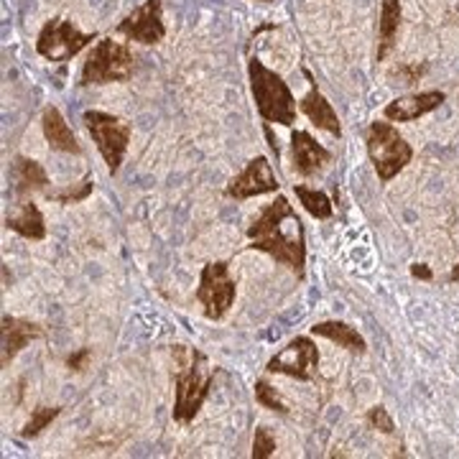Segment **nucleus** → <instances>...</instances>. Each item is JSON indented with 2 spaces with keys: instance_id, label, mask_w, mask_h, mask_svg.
Here are the masks:
<instances>
[{
  "instance_id": "1",
  "label": "nucleus",
  "mask_w": 459,
  "mask_h": 459,
  "mask_svg": "<svg viewBox=\"0 0 459 459\" xmlns=\"http://www.w3.org/2000/svg\"><path fill=\"white\" fill-rule=\"evenodd\" d=\"M250 247L268 253L283 265H289L296 279H304V263H307V235L304 222L294 212L286 197H276L268 204L261 217L247 228Z\"/></svg>"
},
{
  "instance_id": "2",
  "label": "nucleus",
  "mask_w": 459,
  "mask_h": 459,
  "mask_svg": "<svg viewBox=\"0 0 459 459\" xmlns=\"http://www.w3.org/2000/svg\"><path fill=\"white\" fill-rule=\"evenodd\" d=\"M177 365L179 368L174 373V388H177L174 421L189 424V421H195V416L210 395L214 370L202 352L186 350V347H177Z\"/></svg>"
},
{
  "instance_id": "3",
  "label": "nucleus",
  "mask_w": 459,
  "mask_h": 459,
  "mask_svg": "<svg viewBox=\"0 0 459 459\" xmlns=\"http://www.w3.org/2000/svg\"><path fill=\"white\" fill-rule=\"evenodd\" d=\"M247 74H250L253 100H255V108H258L263 120L265 123H279V126H286V128L294 126L296 105L289 84L258 59H250Z\"/></svg>"
},
{
  "instance_id": "4",
  "label": "nucleus",
  "mask_w": 459,
  "mask_h": 459,
  "mask_svg": "<svg viewBox=\"0 0 459 459\" xmlns=\"http://www.w3.org/2000/svg\"><path fill=\"white\" fill-rule=\"evenodd\" d=\"M368 153L380 181L394 179L413 159V151L406 143V138L395 131L391 123H383V120H376L368 131Z\"/></svg>"
},
{
  "instance_id": "5",
  "label": "nucleus",
  "mask_w": 459,
  "mask_h": 459,
  "mask_svg": "<svg viewBox=\"0 0 459 459\" xmlns=\"http://www.w3.org/2000/svg\"><path fill=\"white\" fill-rule=\"evenodd\" d=\"M135 72V56L126 44H117L113 39L100 41L90 51L82 66V84H108L126 82Z\"/></svg>"
},
{
  "instance_id": "6",
  "label": "nucleus",
  "mask_w": 459,
  "mask_h": 459,
  "mask_svg": "<svg viewBox=\"0 0 459 459\" xmlns=\"http://www.w3.org/2000/svg\"><path fill=\"white\" fill-rule=\"evenodd\" d=\"M84 126H87V131L92 135L98 151L102 153L110 174H117V169H120L123 159H126L128 143H131V126L123 123L115 115L100 113V110H87L84 113Z\"/></svg>"
},
{
  "instance_id": "7",
  "label": "nucleus",
  "mask_w": 459,
  "mask_h": 459,
  "mask_svg": "<svg viewBox=\"0 0 459 459\" xmlns=\"http://www.w3.org/2000/svg\"><path fill=\"white\" fill-rule=\"evenodd\" d=\"M235 294H238V289H235V281L230 279L228 263L214 261L202 268L197 299L204 307L207 319H214V322L222 319L230 307L235 304Z\"/></svg>"
},
{
  "instance_id": "8",
  "label": "nucleus",
  "mask_w": 459,
  "mask_h": 459,
  "mask_svg": "<svg viewBox=\"0 0 459 459\" xmlns=\"http://www.w3.org/2000/svg\"><path fill=\"white\" fill-rule=\"evenodd\" d=\"M92 39H95V33H82L65 18H54L39 33L36 51L49 62H66L74 54H80Z\"/></svg>"
},
{
  "instance_id": "9",
  "label": "nucleus",
  "mask_w": 459,
  "mask_h": 459,
  "mask_svg": "<svg viewBox=\"0 0 459 459\" xmlns=\"http://www.w3.org/2000/svg\"><path fill=\"white\" fill-rule=\"evenodd\" d=\"M268 373L296 377V380H314L319 373V350L309 337H296L281 350L276 358L268 360Z\"/></svg>"
},
{
  "instance_id": "10",
  "label": "nucleus",
  "mask_w": 459,
  "mask_h": 459,
  "mask_svg": "<svg viewBox=\"0 0 459 459\" xmlns=\"http://www.w3.org/2000/svg\"><path fill=\"white\" fill-rule=\"evenodd\" d=\"M117 33L128 36L131 41H141V44H159L166 36L161 0H146L141 8H135L126 21H120Z\"/></svg>"
},
{
  "instance_id": "11",
  "label": "nucleus",
  "mask_w": 459,
  "mask_h": 459,
  "mask_svg": "<svg viewBox=\"0 0 459 459\" xmlns=\"http://www.w3.org/2000/svg\"><path fill=\"white\" fill-rule=\"evenodd\" d=\"M279 189V181H276V174L268 164L265 156H255L250 164L246 166L243 174H238L235 179L228 184V197L232 199H250V197H261V195H268V192H276Z\"/></svg>"
},
{
  "instance_id": "12",
  "label": "nucleus",
  "mask_w": 459,
  "mask_h": 459,
  "mask_svg": "<svg viewBox=\"0 0 459 459\" xmlns=\"http://www.w3.org/2000/svg\"><path fill=\"white\" fill-rule=\"evenodd\" d=\"M291 161L301 177H314L332 161V153L319 146L307 131H296L291 135Z\"/></svg>"
},
{
  "instance_id": "13",
  "label": "nucleus",
  "mask_w": 459,
  "mask_h": 459,
  "mask_svg": "<svg viewBox=\"0 0 459 459\" xmlns=\"http://www.w3.org/2000/svg\"><path fill=\"white\" fill-rule=\"evenodd\" d=\"M444 92L439 90H429V92H416V95H406V98H395L394 102L385 105V117L394 123H411L421 115L437 110L444 102Z\"/></svg>"
},
{
  "instance_id": "14",
  "label": "nucleus",
  "mask_w": 459,
  "mask_h": 459,
  "mask_svg": "<svg viewBox=\"0 0 459 459\" xmlns=\"http://www.w3.org/2000/svg\"><path fill=\"white\" fill-rule=\"evenodd\" d=\"M39 337H44V329L39 325L26 322V319H16V316H3V358H0V365L8 368L18 352Z\"/></svg>"
},
{
  "instance_id": "15",
  "label": "nucleus",
  "mask_w": 459,
  "mask_h": 459,
  "mask_svg": "<svg viewBox=\"0 0 459 459\" xmlns=\"http://www.w3.org/2000/svg\"><path fill=\"white\" fill-rule=\"evenodd\" d=\"M41 126H44V135H47V143L54 151H62V153H82V148L77 143L72 128L66 126V120L56 108H47L44 117H41Z\"/></svg>"
},
{
  "instance_id": "16",
  "label": "nucleus",
  "mask_w": 459,
  "mask_h": 459,
  "mask_svg": "<svg viewBox=\"0 0 459 459\" xmlns=\"http://www.w3.org/2000/svg\"><path fill=\"white\" fill-rule=\"evenodd\" d=\"M301 113L307 115L309 120H312L316 128H322V131L332 133V135H342V128H340V117L334 113V108H332V102H329L316 87H314L312 92L307 95V98L301 100Z\"/></svg>"
},
{
  "instance_id": "17",
  "label": "nucleus",
  "mask_w": 459,
  "mask_h": 459,
  "mask_svg": "<svg viewBox=\"0 0 459 459\" xmlns=\"http://www.w3.org/2000/svg\"><path fill=\"white\" fill-rule=\"evenodd\" d=\"M5 228L18 232L26 240H44L47 238V225H44V214L33 204V202H23L18 214H8L5 217Z\"/></svg>"
},
{
  "instance_id": "18",
  "label": "nucleus",
  "mask_w": 459,
  "mask_h": 459,
  "mask_svg": "<svg viewBox=\"0 0 459 459\" xmlns=\"http://www.w3.org/2000/svg\"><path fill=\"white\" fill-rule=\"evenodd\" d=\"M398 29H401V0H383L380 23H377V62H383L388 51L394 49Z\"/></svg>"
},
{
  "instance_id": "19",
  "label": "nucleus",
  "mask_w": 459,
  "mask_h": 459,
  "mask_svg": "<svg viewBox=\"0 0 459 459\" xmlns=\"http://www.w3.org/2000/svg\"><path fill=\"white\" fill-rule=\"evenodd\" d=\"M312 332L316 337H325L329 342H337L344 350L355 352V355H365L368 352V344L362 340V334L355 327L344 325V322H319L314 325Z\"/></svg>"
},
{
  "instance_id": "20",
  "label": "nucleus",
  "mask_w": 459,
  "mask_h": 459,
  "mask_svg": "<svg viewBox=\"0 0 459 459\" xmlns=\"http://www.w3.org/2000/svg\"><path fill=\"white\" fill-rule=\"evenodd\" d=\"M13 174H16V184L21 195H26V192H44L47 195L49 192L47 189L49 186V177H47L44 166L39 164V161L18 156L16 164H13Z\"/></svg>"
},
{
  "instance_id": "21",
  "label": "nucleus",
  "mask_w": 459,
  "mask_h": 459,
  "mask_svg": "<svg viewBox=\"0 0 459 459\" xmlns=\"http://www.w3.org/2000/svg\"><path fill=\"white\" fill-rule=\"evenodd\" d=\"M296 197L299 202L304 204V210L316 217V220H329L332 217V202L325 192H316V189H309V186H304V184H296L294 186Z\"/></svg>"
},
{
  "instance_id": "22",
  "label": "nucleus",
  "mask_w": 459,
  "mask_h": 459,
  "mask_svg": "<svg viewBox=\"0 0 459 459\" xmlns=\"http://www.w3.org/2000/svg\"><path fill=\"white\" fill-rule=\"evenodd\" d=\"M59 413H62V409H59V406H41V409H36L31 413V419H29V424L23 427V431H21V434H23V437H39V434L49 427L51 421H54Z\"/></svg>"
},
{
  "instance_id": "23",
  "label": "nucleus",
  "mask_w": 459,
  "mask_h": 459,
  "mask_svg": "<svg viewBox=\"0 0 459 459\" xmlns=\"http://www.w3.org/2000/svg\"><path fill=\"white\" fill-rule=\"evenodd\" d=\"M90 192H92V179L87 177L77 186H69V189H62V192H47V197L54 199V202H62V204H77V202L90 197Z\"/></svg>"
},
{
  "instance_id": "24",
  "label": "nucleus",
  "mask_w": 459,
  "mask_h": 459,
  "mask_svg": "<svg viewBox=\"0 0 459 459\" xmlns=\"http://www.w3.org/2000/svg\"><path fill=\"white\" fill-rule=\"evenodd\" d=\"M255 401L261 403L263 409L279 411V413H289L286 403H283V401L279 398V394H276V388H271L265 380H258V383H255Z\"/></svg>"
},
{
  "instance_id": "25",
  "label": "nucleus",
  "mask_w": 459,
  "mask_h": 459,
  "mask_svg": "<svg viewBox=\"0 0 459 459\" xmlns=\"http://www.w3.org/2000/svg\"><path fill=\"white\" fill-rule=\"evenodd\" d=\"M276 455V439L271 437V431L265 427L255 429L253 437V459H268Z\"/></svg>"
},
{
  "instance_id": "26",
  "label": "nucleus",
  "mask_w": 459,
  "mask_h": 459,
  "mask_svg": "<svg viewBox=\"0 0 459 459\" xmlns=\"http://www.w3.org/2000/svg\"><path fill=\"white\" fill-rule=\"evenodd\" d=\"M368 424L373 429H377L380 434H394L395 431L394 419H391V413L385 411V406H373V409L368 411Z\"/></svg>"
},
{
  "instance_id": "27",
  "label": "nucleus",
  "mask_w": 459,
  "mask_h": 459,
  "mask_svg": "<svg viewBox=\"0 0 459 459\" xmlns=\"http://www.w3.org/2000/svg\"><path fill=\"white\" fill-rule=\"evenodd\" d=\"M90 358H92V350L90 347H82L80 352H72L69 358H66V365H69V370H84L87 368V362H90Z\"/></svg>"
},
{
  "instance_id": "28",
  "label": "nucleus",
  "mask_w": 459,
  "mask_h": 459,
  "mask_svg": "<svg viewBox=\"0 0 459 459\" xmlns=\"http://www.w3.org/2000/svg\"><path fill=\"white\" fill-rule=\"evenodd\" d=\"M411 273H413L416 279L431 281V268H429L427 263H416V265H411Z\"/></svg>"
},
{
  "instance_id": "29",
  "label": "nucleus",
  "mask_w": 459,
  "mask_h": 459,
  "mask_svg": "<svg viewBox=\"0 0 459 459\" xmlns=\"http://www.w3.org/2000/svg\"><path fill=\"white\" fill-rule=\"evenodd\" d=\"M449 281H452V283H455V281H459V265H455V271L449 273Z\"/></svg>"
},
{
  "instance_id": "30",
  "label": "nucleus",
  "mask_w": 459,
  "mask_h": 459,
  "mask_svg": "<svg viewBox=\"0 0 459 459\" xmlns=\"http://www.w3.org/2000/svg\"><path fill=\"white\" fill-rule=\"evenodd\" d=\"M265 3H271V0H265Z\"/></svg>"
}]
</instances>
